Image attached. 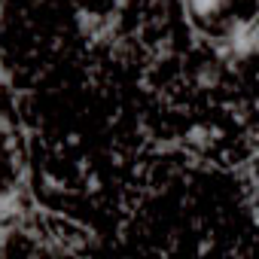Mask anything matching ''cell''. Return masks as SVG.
Here are the masks:
<instances>
[{
    "label": "cell",
    "instance_id": "277c9868",
    "mask_svg": "<svg viewBox=\"0 0 259 259\" xmlns=\"http://www.w3.org/2000/svg\"><path fill=\"white\" fill-rule=\"evenodd\" d=\"M226 4L229 0H189V10L198 16V19H217L223 10H226Z\"/></svg>",
    "mask_w": 259,
    "mask_h": 259
},
{
    "label": "cell",
    "instance_id": "8992f818",
    "mask_svg": "<svg viewBox=\"0 0 259 259\" xmlns=\"http://www.w3.org/2000/svg\"><path fill=\"white\" fill-rule=\"evenodd\" d=\"M19 207H22V198L16 192H7L0 198V217H13V213H19Z\"/></svg>",
    "mask_w": 259,
    "mask_h": 259
},
{
    "label": "cell",
    "instance_id": "6da1fadb",
    "mask_svg": "<svg viewBox=\"0 0 259 259\" xmlns=\"http://www.w3.org/2000/svg\"><path fill=\"white\" fill-rule=\"evenodd\" d=\"M256 49H259V34H256V25L250 19H232L229 28H226V34L217 43V55L226 64L250 61L256 55Z\"/></svg>",
    "mask_w": 259,
    "mask_h": 259
},
{
    "label": "cell",
    "instance_id": "7a4b0ae2",
    "mask_svg": "<svg viewBox=\"0 0 259 259\" xmlns=\"http://www.w3.org/2000/svg\"><path fill=\"white\" fill-rule=\"evenodd\" d=\"M76 28L85 40H101L107 34V22L98 16V13H89V10H79L76 13Z\"/></svg>",
    "mask_w": 259,
    "mask_h": 259
},
{
    "label": "cell",
    "instance_id": "3957f363",
    "mask_svg": "<svg viewBox=\"0 0 259 259\" xmlns=\"http://www.w3.org/2000/svg\"><path fill=\"white\" fill-rule=\"evenodd\" d=\"M220 76H223L220 61H204V64L195 70V82H198V89H217V85H220Z\"/></svg>",
    "mask_w": 259,
    "mask_h": 259
},
{
    "label": "cell",
    "instance_id": "52a82bcc",
    "mask_svg": "<svg viewBox=\"0 0 259 259\" xmlns=\"http://www.w3.org/2000/svg\"><path fill=\"white\" fill-rule=\"evenodd\" d=\"M7 132H10V119L0 116V135H7Z\"/></svg>",
    "mask_w": 259,
    "mask_h": 259
},
{
    "label": "cell",
    "instance_id": "5b68a950",
    "mask_svg": "<svg viewBox=\"0 0 259 259\" xmlns=\"http://www.w3.org/2000/svg\"><path fill=\"white\" fill-rule=\"evenodd\" d=\"M186 144L189 147H207L210 144V132H207V128H201V125H195V128H189V132H186Z\"/></svg>",
    "mask_w": 259,
    "mask_h": 259
}]
</instances>
